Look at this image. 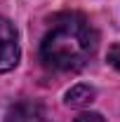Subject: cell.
I'll return each instance as SVG.
<instances>
[{"mask_svg":"<svg viewBox=\"0 0 120 122\" xmlns=\"http://www.w3.org/2000/svg\"><path fill=\"white\" fill-rule=\"evenodd\" d=\"M106 59H108V63H111L115 71H120V45H111V47H108Z\"/></svg>","mask_w":120,"mask_h":122,"instance_id":"cell-5","label":"cell"},{"mask_svg":"<svg viewBox=\"0 0 120 122\" xmlns=\"http://www.w3.org/2000/svg\"><path fill=\"white\" fill-rule=\"evenodd\" d=\"M94 96H97L94 87H90V85H75V87H71V89L66 92L64 103L71 106V108H85V106H90L92 101H94Z\"/></svg>","mask_w":120,"mask_h":122,"instance_id":"cell-4","label":"cell"},{"mask_svg":"<svg viewBox=\"0 0 120 122\" xmlns=\"http://www.w3.org/2000/svg\"><path fill=\"white\" fill-rule=\"evenodd\" d=\"M73 122H106V120L99 115V113H80Z\"/></svg>","mask_w":120,"mask_h":122,"instance_id":"cell-6","label":"cell"},{"mask_svg":"<svg viewBox=\"0 0 120 122\" xmlns=\"http://www.w3.org/2000/svg\"><path fill=\"white\" fill-rule=\"evenodd\" d=\"M5 122H43V106L38 101H16L7 108Z\"/></svg>","mask_w":120,"mask_h":122,"instance_id":"cell-3","label":"cell"},{"mask_svg":"<svg viewBox=\"0 0 120 122\" xmlns=\"http://www.w3.org/2000/svg\"><path fill=\"white\" fill-rule=\"evenodd\" d=\"M21 56L19 49V33H16L14 24L5 16H0V73L12 71Z\"/></svg>","mask_w":120,"mask_h":122,"instance_id":"cell-2","label":"cell"},{"mask_svg":"<svg viewBox=\"0 0 120 122\" xmlns=\"http://www.w3.org/2000/svg\"><path fill=\"white\" fill-rule=\"evenodd\" d=\"M97 49V30L82 14L54 16L40 42V59L52 71H80Z\"/></svg>","mask_w":120,"mask_h":122,"instance_id":"cell-1","label":"cell"}]
</instances>
